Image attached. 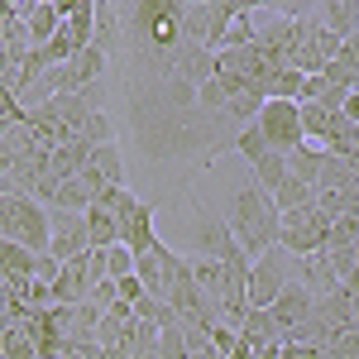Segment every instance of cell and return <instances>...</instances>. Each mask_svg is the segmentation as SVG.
I'll list each match as a JSON object with an SVG mask.
<instances>
[{
	"instance_id": "cell-1",
	"label": "cell",
	"mask_w": 359,
	"mask_h": 359,
	"mask_svg": "<svg viewBox=\"0 0 359 359\" xmlns=\"http://www.w3.org/2000/svg\"><path fill=\"white\" fill-rule=\"evenodd\" d=\"M225 225H230L235 245L245 249L249 259H259L264 249H273V245H278V206H273V196L264 192L259 182L240 187V192L230 196Z\"/></svg>"
},
{
	"instance_id": "cell-2",
	"label": "cell",
	"mask_w": 359,
	"mask_h": 359,
	"mask_svg": "<svg viewBox=\"0 0 359 359\" xmlns=\"http://www.w3.org/2000/svg\"><path fill=\"white\" fill-rule=\"evenodd\" d=\"M0 240L25 245L29 254H43L48 249V206L39 196L0 192Z\"/></svg>"
},
{
	"instance_id": "cell-3",
	"label": "cell",
	"mask_w": 359,
	"mask_h": 359,
	"mask_svg": "<svg viewBox=\"0 0 359 359\" xmlns=\"http://www.w3.org/2000/svg\"><path fill=\"white\" fill-rule=\"evenodd\" d=\"M292 283V254L283 245L264 249L259 259H249V278H245V302L254 311H264V306H273V297Z\"/></svg>"
},
{
	"instance_id": "cell-4",
	"label": "cell",
	"mask_w": 359,
	"mask_h": 359,
	"mask_svg": "<svg viewBox=\"0 0 359 359\" xmlns=\"http://www.w3.org/2000/svg\"><path fill=\"white\" fill-rule=\"evenodd\" d=\"M326 235H331V216H326V211H316V206H302V211H278V245L287 249L292 259L326 249Z\"/></svg>"
},
{
	"instance_id": "cell-5",
	"label": "cell",
	"mask_w": 359,
	"mask_h": 359,
	"mask_svg": "<svg viewBox=\"0 0 359 359\" xmlns=\"http://www.w3.org/2000/svg\"><path fill=\"white\" fill-rule=\"evenodd\" d=\"M254 130H259V135H264V144H269V149H278V154H292L297 144H306L297 101H264V106H259V115H254Z\"/></svg>"
},
{
	"instance_id": "cell-6",
	"label": "cell",
	"mask_w": 359,
	"mask_h": 359,
	"mask_svg": "<svg viewBox=\"0 0 359 359\" xmlns=\"http://www.w3.org/2000/svg\"><path fill=\"white\" fill-rule=\"evenodd\" d=\"M91 249V235H86V211H57L48 206V254L53 259H82Z\"/></svg>"
},
{
	"instance_id": "cell-7",
	"label": "cell",
	"mask_w": 359,
	"mask_h": 359,
	"mask_svg": "<svg viewBox=\"0 0 359 359\" xmlns=\"http://www.w3.org/2000/svg\"><path fill=\"white\" fill-rule=\"evenodd\" d=\"M177 269H182V254L168 249L163 240H158L154 249H144V254H135V278L144 283L149 297H163V302H168V287H172Z\"/></svg>"
},
{
	"instance_id": "cell-8",
	"label": "cell",
	"mask_w": 359,
	"mask_h": 359,
	"mask_svg": "<svg viewBox=\"0 0 359 359\" xmlns=\"http://www.w3.org/2000/svg\"><path fill=\"white\" fill-rule=\"evenodd\" d=\"M86 182V192L91 196H101V192H111V187H120L125 182V158H120V144H96L91 149V158H86V168L77 172Z\"/></svg>"
},
{
	"instance_id": "cell-9",
	"label": "cell",
	"mask_w": 359,
	"mask_h": 359,
	"mask_svg": "<svg viewBox=\"0 0 359 359\" xmlns=\"http://www.w3.org/2000/svg\"><path fill=\"white\" fill-rule=\"evenodd\" d=\"M292 283H302L311 302H321V297L340 292V273L326 264V254H321V249H316V254H302V259H292Z\"/></svg>"
},
{
	"instance_id": "cell-10",
	"label": "cell",
	"mask_w": 359,
	"mask_h": 359,
	"mask_svg": "<svg viewBox=\"0 0 359 359\" xmlns=\"http://www.w3.org/2000/svg\"><path fill=\"white\" fill-rule=\"evenodd\" d=\"M172 72L192 86V96H196V86L216 77V53H211V48H201V43H187V39H182V43L172 48Z\"/></svg>"
},
{
	"instance_id": "cell-11",
	"label": "cell",
	"mask_w": 359,
	"mask_h": 359,
	"mask_svg": "<svg viewBox=\"0 0 359 359\" xmlns=\"http://www.w3.org/2000/svg\"><path fill=\"white\" fill-rule=\"evenodd\" d=\"M86 158H91V144H86L82 135H77V139H62V144H53V149H48L43 177H53V182H67V177H77V172L86 168Z\"/></svg>"
},
{
	"instance_id": "cell-12",
	"label": "cell",
	"mask_w": 359,
	"mask_h": 359,
	"mask_svg": "<svg viewBox=\"0 0 359 359\" xmlns=\"http://www.w3.org/2000/svg\"><path fill=\"white\" fill-rule=\"evenodd\" d=\"M311 306H316V302L306 297V287H302V283H287V287H283V292L273 297V306H269V316L278 321V331L287 335L292 326H297V321H306V316H311Z\"/></svg>"
},
{
	"instance_id": "cell-13",
	"label": "cell",
	"mask_w": 359,
	"mask_h": 359,
	"mask_svg": "<svg viewBox=\"0 0 359 359\" xmlns=\"http://www.w3.org/2000/svg\"><path fill=\"white\" fill-rule=\"evenodd\" d=\"M86 292H91V273H86V254H82V259H67L62 273L53 278V302L77 306V302H86Z\"/></svg>"
},
{
	"instance_id": "cell-14",
	"label": "cell",
	"mask_w": 359,
	"mask_h": 359,
	"mask_svg": "<svg viewBox=\"0 0 359 359\" xmlns=\"http://www.w3.org/2000/svg\"><path fill=\"white\" fill-rule=\"evenodd\" d=\"M115 245H125L130 254H144V249L158 245V225H154V206H149V201H144L135 216L120 225V240H115Z\"/></svg>"
},
{
	"instance_id": "cell-15",
	"label": "cell",
	"mask_w": 359,
	"mask_h": 359,
	"mask_svg": "<svg viewBox=\"0 0 359 359\" xmlns=\"http://www.w3.org/2000/svg\"><path fill=\"white\" fill-rule=\"evenodd\" d=\"M316 20L340 34V39H350L359 29V0H316Z\"/></svg>"
},
{
	"instance_id": "cell-16",
	"label": "cell",
	"mask_w": 359,
	"mask_h": 359,
	"mask_svg": "<svg viewBox=\"0 0 359 359\" xmlns=\"http://www.w3.org/2000/svg\"><path fill=\"white\" fill-rule=\"evenodd\" d=\"M240 335H245L254 350H264V345H283V331H278V321L269 316V306H264V311H254V306H249V316H245V326H240Z\"/></svg>"
},
{
	"instance_id": "cell-17",
	"label": "cell",
	"mask_w": 359,
	"mask_h": 359,
	"mask_svg": "<svg viewBox=\"0 0 359 359\" xmlns=\"http://www.w3.org/2000/svg\"><path fill=\"white\" fill-rule=\"evenodd\" d=\"M321 163H326V149H321V144H297V149L287 154V172L302 177V182H311V187H316V177H321Z\"/></svg>"
},
{
	"instance_id": "cell-18",
	"label": "cell",
	"mask_w": 359,
	"mask_h": 359,
	"mask_svg": "<svg viewBox=\"0 0 359 359\" xmlns=\"http://www.w3.org/2000/svg\"><path fill=\"white\" fill-rule=\"evenodd\" d=\"M273 206H278V211H302V206H316V187L287 172V177L278 182V192H273Z\"/></svg>"
},
{
	"instance_id": "cell-19",
	"label": "cell",
	"mask_w": 359,
	"mask_h": 359,
	"mask_svg": "<svg viewBox=\"0 0 359 359\" xmlns=\"http://www.w3.org/2000/svg\"><path fill=\"white\" fill-rule=\"evenodd\" d=\"M57 25H62V20H57V10H53V5H43V0H39V5H34V10L25 15V29H29V48H43V43H48V39L57 34Z\"/></svg>"
},
{
	"instance_id": "cell-20",
	"label": "cell",
	"mask_w": 359,
	"mask_h": 359,
	"mask_svg": "<svg viewBox=\"0 0 359 359\" xmlns=\"http://www.w3.org/2000/svg\"><path fill=\"white\" fill-rule=\"evenodd\" d=\"M15 278H34V254L25 245L0 240V283H15Z\"/></svg>"
},
{
	"instance_id": "cell-21",
	"label": "cell",
	"mask_w": 359,
	"mask_h": 359,
	"mask_svg": "<svg viewBox=\"0 0 359 359\" xmlns=\"http://www.w3.org/2000/svg\"><path fill=\"white\" fill-rule=\"evenodd\" d=\"M86 235H91V249H111L115 240H120V230H115V216L106 211V206H86Z\"/></svg>"
},
{
	"instance_id": "cell-22",
	"label": "cell",
	"mask_w": 359,
	"mask_h": 359,
	"mask_svg": "<svg viewBox=\"0 0 359 359\" xmlns=\"http://www.w3.org/2000/svg\"><path fill=\"white\" fill-rule=\"evenodd\" d=\"M297 111H302V135H306V144H321V139L331 135L335 111H326L321 101H297Z\"/></svg>"
},
{
	"instance_id": "cell-23",
	"label": "cell",
	"mask_w": 359,
	"mask_h": 359,
	"mask_svg": "<svg viewBox=\"0 0 359 359\" xmlns=\"http://www.w3.org/2000/svg\"><path fill=\"white\" fill-rule=\"evenodd\" d=\"M125 350L130 359H158V326H149V321H130V335H125Z\"/></svg>"
},
{
	"instance_id": "cell-24",
	"label": "cell",
	"mask_w": 359,
	"mask_h": 359,
	"mask_svg": "<svg viewBox=\"0 0 359 359\" xmlns=\"http://www.w3.org/2000/svg\"><path fill=\"white\" fill-rule=\"evenodd\" d=\"M259 106H264V91H230V101H225V120L230 125H254V115H259Z\"/></svg>"
},
{
	"instance_id": "cell-25",
	"label": "cell",
	"mask_w": 359,
	"mask_h": 359,
	"mask_svg": "<svg viewBox=\"0 0 359 359\" xmlns=\"http://www.w3.org/2000/svg\"><path fill=\"white\" fill-rule=\"evenodd\" d=\"M96 196L86 192V182L82 177H67V182H57L53 196H48V206H57V211H86Z\"/></svg>"
},
{
	"instance_id": "cell-26",
	"label": "cell",
	"mask_w": 359,
	"mask_h": 359,
	"mask_svg": "<svg viewBox=\"0 0 359 359\" xmlns=\"http://www.w3.org/2000/svg\"><path fill=\"white\" fill-rule=\"evenodd\" d=\"M96 206H106V211L115 216V230H120V225L130 221V216H135V211L144 206V201H139V196L130 192L125 182H120V187H111V192H101V196H96Z\"/></svg>"
},
{
	"instance_id": "cell-27",
	"label": "cell",
	"mask_w": 359,
	"mask_h": 359,
	"mask_svg": "<svg viewBox=\"0 0 359 359\" xmlns=\"http://www.w3.org/2000/svg\"><path fill=\"white\" fill-rule=\"evenodd\" d=\"M321 77H326L331 86H340V91H359V62L345 53V48H340V53H335L331 62L321 67Z\"/></svg>"
},
{
	"instance_id": "cell-28",
	"label": "cell",
	"mask_w": 359,
	"mask_h": 359,
	"mask_svg": "<svg viewBox=\"0 0 359 359\" xmlns=\"http://www.w3.org/2000/svg\"><path fill=\"white\" fill-rule=\"evenodd\" d=\"M206 34H211V5H201V0H187V10H182V39L206 48Z\"/></svg>"
},
{
	"instance_id": "cell-29",
	"label": "cell",
	"mask_w": 359,
	"mask_h": 359,
	"mask_svg": "<svg viewBox=\"0 0 359 359\" xmlns=\"http://www.w3.org/2000/svg\"><path fill=\"white\" fill-rule=\"evenodd\" d=\"M283 177H287V154H278V149H269V154H264V158L254 163V182H259L264 192L273 196Z\"/></svg>"
},
{
	"instance_id": "cell-30",
	"label": "cell",
	"mask_w": 359,
	"mask_h": 359,
	"mask_svg": "<svg viewBox=\"0 0 359 359\" xmlns=\"http://www.w3.org/2000/svg\"><path fill=\"white\" fill-rule=\"evenodd\" d=\"M321 149L335 154V158H345L350 149H359V125H350L345 115H335V120H331V135L321 139Z\"/></svg>"
},
{
	"instance_id": "cell-31",
	"label": "cell",
	"mask_w": 359,
	"mask_h": 359,
	"mask_svg": "<svg viewBox=\"0 0 359 359\" xmlns=\"http://www.w3.org/2000/svg\"><path fill=\"white\" fill-rule=\"evenodd\" d=\"M0 355H5V359H39V350H34V335H29L20 321H10V326L0 331Z\"/></svg>"
},
{
	"instance_id": "cell-32",
	"label": "cell",
	"mask_w": 359,
	"mask_h": 359,
	"mask_svg": "<svg viewBox=\"0 0 359 359\" xmlns=\"http://www.w3.org/2000/svg\"><path fill=\"white\" fill-rule=\"evenodd\" d=\"M297 96H302V72L297 67H278L264 86V101H297Z\"/></svg>"
},
{
	"instance_id": "cell-33",
	"label": "cell",
	"mask_w": 359,
	"mask_h": 359,
	"mask_svg": "<svg viewBox=\"0 0 359 359\" xmlns=\"http://www.w3.org/2000/svg\"><path fill=\"white\" fill-rule=\"evenodd\" d=\"M135 316H139V321H149V326H158V331H163V326H177V311H172L163 297H149V292L135 302Z\"/></svg>"
},
{
	"instance_id": "cell-34",
	"label": "cell",
	"mask_w": 359,
	"mask_h": 359,
	"mask_svg": "<svg viewBox=\"0 0 359 359\" xmlns=\"http://www.w3.org/2000/svg\"><path fill=\"white\" fill-rule=\"evenodd\" d=\"M192 101H196V111H201V115H221V111H225V101H230V91H225L221 77H211V82L196 86Z\"/></svg>"
},
{
	"instance_id": "cell-35",
	"label": "cell",
	"mask_w": 359,
	"mask_h": 359,
	"mask_svg": "<svg viewBox=\"0 0 359 359\" xmlns=\"http://www.w3.org/2000/svg\"><path fill=\"white\" fill-rule=\"evenodd\" d=\"M230 149H235L240 158H249V168H254V163H259V158H264V154H269V144H264V135H259L254 125H245L240 135L230 139Z\"/></svg>"
},
{
	"instance_id": "cell-36",
	"label": "cell",
	"mask_w": 359,
	"mask_h": 359,
	"mask_svg": "<svg viewBox=\"0 0 359 359\" xmlns=\"http://www.w3.org/2000/svg\"><path fill=\"white\" fill-rule=\"evenodd\" d=\"M77 135H82L86 144L96 149V144H111V139H115V125H111V115H106V111H91V115H86V125L77 130Z\"/></svg>"
},
{
	"instance_id": "cell-37",
	"label": "cell",
	"mask_w": 359,
	"mask_h": 359,
	"mask_svg": "<svg viewBox=\"0 0 359 359\" xmlns=\"http://www.w3.org/2000/svg\"><path fill=\"white\" fill-rule=\"evenodd\" d=\"M249 43H254V20L249 15H235L221 34V48H249Z\"/></svg>"
},
{
	"instance_id": "cell-38",
	"label": "cell",
	"mask_w": 359,
	"mask_h": 359,
	"mask_svg": "<svg viewBox=\"0 0 359 359\" xmlns=\"http://www.w3.org/2000/svg\"><path fill=\"white\" fill-rule=\"evenodd\" d=\"M158 359H192V350H187V340H182L177 326H163L158 331Z\"/></svg>"
},
{
	"instance_id": "cell-39",
	"label": "cell",
	"mask_w": 359,
	"mask_h": 359,
	"mask_svg": "<svg viewBox=\"0 0 359 359\" xmlns=\"http://www.w3.org/2000/svg\"><path fill=\"white\" fill-rule=\"evenodd\" d=\"M106 273L111 278H130L135 273V254H130L125 245H111L106 249Z\"/></svg>"
},
{
	"instance_id": "cell-40",
	"label": "cell",
	"mask_w": 359,
	"mask_h": 359,
	"mask_svg": "<svg viewBox=\"0 0 359 359\" xmlns=\"http://www.w3.org/2000/svg\"><path fill=\"white\" fill-rule=\"evenodd\" d=\"M57 273H62V259H53L48 249H43V254H34V278H39V283H48V287H53Z\"/></svg>"
},
{
	"instance_id": "cell-41",
	"label": "cell",
	"mask_w": 359,
	"mask_h": 359,
	"mask_svg": "<svg viewBox=\"0 0 359 359\" xmlns=\"http://www.w3.org/2000/svg\"><path fill=\"white\" fill-rule=\"evenodd\" d=\"M326 359H359V335H335L331 345H326Z\"/></svg>"
},
{
	"instance_id": "cell-42",
	"label": "cell",
	"mask_w": 359,
	"mask_h": 359,
	"mask_svg": "<svg viewBox=\"0 0 359 359\" xmlns=\"http://www.w3.org/2000/svg\"><path fill=\"white\" fill-rule=\"evenodd\" d=\"M20 316H25V306H20V297H15V287L0 283V321L10 326V321H20Z\"/></svg>"
},
{
	"instance_id": "cell-43",
	"label": "cell",
	"mask_w": 359,
	"mask_h": 359,
	"mask_svg": "<svg viewBox=\"0 0 359 359\" xmlns=\"http://www.w3.org/2000/svg\"><path fill=\"white\" fill-rule=\"evenodd\" d=\"M278 359H326L321 345H297V340H283L278 345Z\"/></svg>"
},
{
	"instance_id": "cell-44",
	"label": "cell",
	"mask_w": 359,
	"mask_h": 359,
	"mask_svg": "<svg viewBox=\"0 0 359 359\" xmlns=\"http://www.w3.org/2000/svg\"><path fill=\"white\" fill-rule=\"evenodd\" d=\"M20 120H25V111H20L15 91H5V86H0V130H5V125H20Z\"/></svg>"
},
{
	"instance_id": "cell-45",
	"label": "cell",
	"mask_w": 359,
	"mask_h": 359,
	"mask_svg": "<svg viewBox=\"0 0 359 359\" xmlns=\"http://www.w3.org/2000/svg\"><path fill=\"white\" fill-rule=\"evenodd\" d=\"M139 297H144V283H139L135 273H130V278H115V302H130V306H135Z\"/></svg>"
},
{
	"instance_id": "cell-46",
	"label": "cell",
	"mask_w": 359,
	"mask_h": 359,
	"mask_svg": "<svg viewBox=\"0 0 359 359\" xmlns=\"http://www.w3.org/2000/svg\"><path fill=\"white\" fill-rule=\"evenodd\" d=\"M86 302H91V306H101V311H106V306L115 302V278H101V283H91V292H86Z\"/></svg>"
},
{
	"instance_id": "cell-47",
	"label": "cell",
	"mask_w": 359,
	"mask_h": 359,
	"mask_svg": "<svg viewBox=\"0 0 359 359\" xmlns=\"http://www.w3.org/2000/svg\"><path fill=\"white\" fill-rule=\"evenodd\" d=\"M269 10H278V15H311L316 10V0H264Z\"/></svg>"
},
{
	"instance_id": "cell-48",
	"label": "cell",
	"mask_w": 359,
	"mask_h": 359,
	"mask_svg": "<svg viewBox=\"0 0 359 359\" xmlns=\"http://www.w3.org/2000/svg\"><path fill=\"white\" fill-rule=\"evenodd\" d=\"M235 340H240V331H230V326H211V350L230 355V350H235Z\"/></svg>"
},
{
	"instance_id": "cell-49",
	"label": "cell",
	"mask_w": 359,
	"mask_h": 359,
	"mask_svg": "<svg viewBox=\"0 0 359 359\" xmlns=\"http://www.w3.org/2000/svg\"><path fill=\"white\" fill-rule=\"evenodd\" d=\"M57 20H72V15H86V10H96V0H53Z\"/></svg>"
},
{
	"instance_id": "cell-50",
	"label": "cell",
	"mask_w": 359,
	"mask_h": 359,
	"mask_svg": "<svg viewBox=\"0 0 359 359\" xmlns=\"http://www.w3.org/2000/svg\"><path fill=\"white\" fill-rule=\"evenodd\" d=\"M211 5H221L225 15H254V10H269L264 0H211Z\"/></svg>"
},
{
	"instance_id": "cell-51",
	"label": "cell",
	"mask_w": 359,
	"mask_h": 359,
	"mask_svg": "<svg viewBox=\"0 0 359 359\" xmlns=\"http://www.w3.org/2000/svg\"><path fill=\"white\" fill-rule=\"evenodd\" d=\"M326 77H321V72H311V77H302V96H297V101H321V91H326Z\"/></svg>"
},
{
	"instance_id": "cell-52",
	"label": "cell",
	"mask_w": 359,
	"mask_h": 359,
	"mask_svg": "<svg viewBox=\"0 0 359 359\" xmlns=\"http://www.w3.org/2000/svg\"><path fill=\"white\" fill-rule=\"evenodd\" d=\"M62 359H101V345L96 340H77V345H67Z\"/></svg>"
},
{
	"instance_id": "cell-53",
	"label": "cell",
	"mask_w": 359,
	"mask_h": 359,
	"mask_svg": "<svg viewBox=\"0 0 359 359\" xmlns=\"http://www.w3.org/2000/svg\"><path fill=\"white\" fill-rule=\"evenodd\" d=\"M335 115H345L350 125H359V91H345V106H340Z\"/></svg>"
},
{
	"instance_id": "cell-54",
	"label": "cell",
	"mask_w": 359,
	"mask_h": 359,
	"mask_svg": "<svg viewBox=\"0 0 359 359\" xmlns=\"http://www.w3.org/2000/svg\"><path fill=\"white\" fill-rule=\"evenodd\" d=\"M321 106H326V111H340V106H345V91H340V86H326V91H321Z\"/></svg>"
},
{
	"instance_id": "cell-55",
	"label": "cell",
	"mask_w": 359,
	"mask_h": 359,
	"mask_svg": "<svg viewBox=\"0 0 359 359\" xmlns=\"http://www.w3.org/2000/svg\"><path fill=\"white\" fill-rule=\"evenodd\" d=\"M101 359H130L125 345H101Z\"/></svg>"
},
{
	"instance_id": "cell-56",
	"label": "cell",
	"mask_w": 359,
	"mask_h": 359,
	"mask_svg": "<svg viewBox=\"0 0 359 359\" xmlns=\"http://www.w3.org/2000/svg\"><path fill=\"white\" fill-rule=\"evenodd\" d=\"M0 331H5V321H0Z\"/></svg>"
},
{
	"instance_id": "cell-57",
	"label": "cell",
	"mask_w": 359,
	"mask_h": 359,
	"mask_svg": "<svg viewBox=\"0 0 359 359\" xmlns=\"http://www.w3.org/2000/svg\"><path fill=\"white\" fill-rule=\"evenodd\" d=\"M201 5H211V0H201Z\"/></svg>"
},
{
	"instance_id": "cell-58",
	"label": "cell",
	"mask_w": 359,
	"mask_h": 359,
	"mask_svg": "<svg viewBox=\"0 0 359 359\" xmlns=\"http://www.w3.org/2000/svg\"><path fill=\"white\" fill-rule=\"evenodd\" d=\"M111 5H120V0H111Z\"/></svg>"
},
{
	"instance_id": "cell-59",
	"label": "cell",
	"mask_w": 359,
	"mask_h": 359,
	"mask_svg": "<svg viewBox=\"0 0 359 359\" xmlns=\"http://www.w3.org/2000/svg\"><path fill=\"white\" fill-rule=\"evenodd\" d=\"M0 359H5V355H0Z\"/></svg>"
}]
</instances>
